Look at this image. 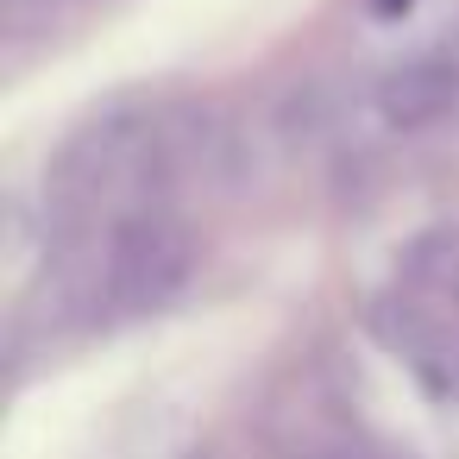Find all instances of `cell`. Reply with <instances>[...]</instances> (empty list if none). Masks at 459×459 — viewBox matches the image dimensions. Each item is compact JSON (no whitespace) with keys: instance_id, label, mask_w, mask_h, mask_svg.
Returning a JSON list of instances; mask_svg holds the SVG:
<instances>
[{"instance_id":"6da1fadb","label":"cell","mask_w":459,"mask_h":459,"mask_svg":"<svg viewBox=\"0 0 459 459\" xmlns=\"http://www.w3.org/2000/svg\"><path fill=\"white\" fill-rule=\"evenodd\" d=\"M195 271V239L177 214L164 208H139V214H120L114 233H108V252H101V277H95V296L114 321H139V315H158L183 296Z\"/></svg>"},{"instance_id":"7a4b0ae2","label":"cell","mask_w":459,"mask_h":459,"mask_svg":"<svg viewBox=\"0 0 459 459\" xmlns=\"http://www.w3.org/2000/svg\"><path fill=\"white\" fill-rule=\"evenodd\" d=\"M453 101H459V57L453 51H421L377 82V114L390 126H434L440 114H453Z\"/></svg>"},{"instance_id":"3957f363","label":"cell","mask_w":459,"mask_h":459,"mask_svg":"<svg viewBox=\"0 0 459 459\" xmlns=\"http://www.w3.org/2000/svg\"><path fill=\"white\" fill-rule=\"evenodd\" d=\"M409 277H415L440 308L459 315V233H428V239H415V252H409Z\"/></svg>"},{"instance_id":"277c9868","label":"cell","mask_w":459,"mask_h":459,"mask_svg":"<svg viewBox=\"0 0 459 459\" xmlns=\"http://www.w3.org/2000/svg\"><path fill=\"white\" fill-rule=\"evenodd\" d=\"M377 13H396V0H377Z\"/></svg>"}]
</instances>
